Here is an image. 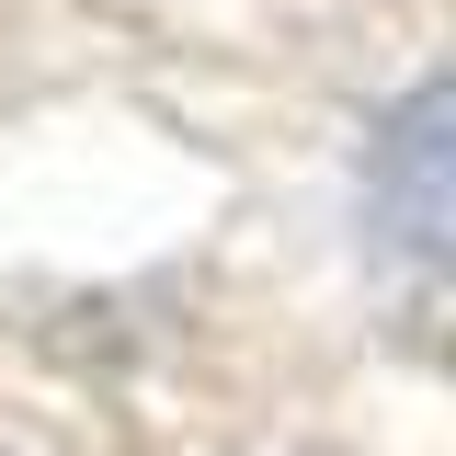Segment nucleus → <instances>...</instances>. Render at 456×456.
Returning a JSON list of instances; mask_svg holds the SVG:
<instances>
[{"label":"nucleus","instance_id":"f257e3e1","mask_svg":"<svg viewBox=\"0 0 456 456\" xmlns=\"http://www.w3.org/2000/svg\"><path fill=\"white\" fill-rule=\"evenodd\" d=\"M365 206L388 228V251L411 263H456V80L411 92L377 137V171H365Z\"/></svg>","mask_w":456,"mask_h":456}]
</instances>
